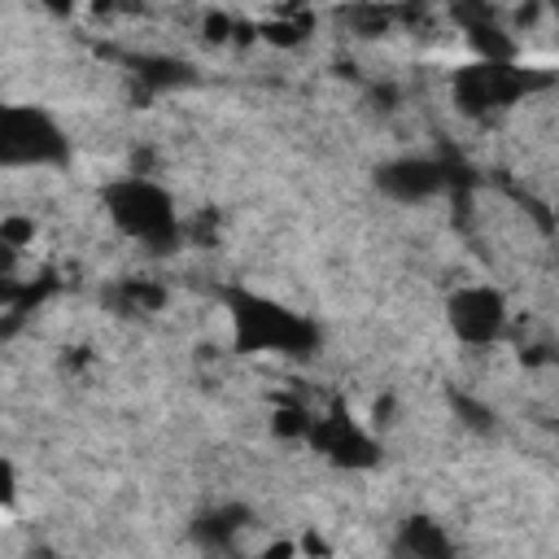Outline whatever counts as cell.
I'll return each instance as SVG.
<instances>
[{
    "instance_id": "obj_6",
    "label": "cell",
    "mask_w": 559,
    "mask_h": 559,
    "mask_svg": "<svg viewBox=\"0 0 559 559\" xmlns=\"http://www.w3.org/2000/svg\"><path fill=\"white\" fill-rule=\"evenodd\" d=\"M441 179H445V175H441L437 162H397V166L384 170V188H389L393 197H406V201L437 192Z\"/></svg>"
},
{
    "instance_id": "obj_8",
    "label": "cell",
    "mask_w": 559,
    "mask_h": 559,
    "mask_svg": "<svg viewBox=\"0 0 559 559\" xmlns=\"http://www.w3.org/2000/svg\"><path fill=\"white\" fill-rule=\"evenodd\" d=\"M122 301H127L131 310H157V306H162V288H157V284H135V280H131V284L122 288Z\"/></svg>"
},
{
    "instance_id": "obj_1",
    "label": "cell",
    "mask_w": 559,
    "mask_h": 559,
    "mask_svg": "<svg viewBox=\"0 0 559 559\" xmlns=\"http://www.w3.org/2000/svg\"><path fill=\"white\" fill-rule=\"evenodd\" d=\"M109 214L118 218L122 231L148 240V245H166L175 236V214L170 201L153 188V183H122L109 192Z\"/></svg>"
},
{
    "instance_id": "obj_2",
    "label": "cell",
    "mask_w": 559,
    "mask_h": 559,
    "mask_svg": "<svg viewBox=\"0 0 559 559\" xmlns=\"http://www.w3.org/2000/svg\"><path fill=\"white\" fill-rule=\"evenodd\" d=\"M236 319H240V345H249V349H288V354H297L314 341V332L297 314H288L280 306H266V301H253V297L240 301Z\"/></svg>"
},
{
    "instance_id": "obj_10",
    "label": "cell",
    "mask_w": 559,
    "mask_h": 559,
    "mask_svg": "<svg viewBox=\"0 0 559 559\" xmlns=\"http://www.w3.org/2000/svg\"><path fill=\"white\" fill-rule=\"evenodd\" d=\"M205 35H210V39H223V35H227V17H218V13L205 17Z\"/></svg>"
},
{
    "instance_id": "obj_9",
    "label": "cell",
    "mask_w": 559,
    "mask_h": 559,
    "mask_svg": "<svg viewBox=\"0 0 559 559\" xmlns=\"http://www.w3.org/2000/svg\"><path fill=\"white\" fill-rule=\"evenodd\" d=\"M9 498H13V467L0 463V502H9Z\"/></svg>"
},
{
    "instance_id": "obj_3",
    "label": "cell",
    "mask_w": 559,
    "mask_h": 559,
    "mask_svg": "<svg viewBox=\"0 0 559 559\" xmlns=\"http://www.w3.org/2000/svg\"><path fill=\"white\" fill-rule=\"evenodd\" d=\"M66 144L57 127L35 109H0V162H52Z\"/></svg>"
},
{
    "instance_id": "obj_11",
    "label": "cell",
    "mask_w": 559,
    "mask_h": 559,
    "mask_svg": "<svg viewBox=\"0 0 559 559\" xmlns=\"http://www.w3.org/2000/svg\"><path fill=\"white\" fill-rule=\"evenodd\" d=\"M44 4H48V9H70L74 0H44Z\"/></svg>"
},
{
    "instance_id": "obj_7",
    "label": "cell",
    "mask_w": 559,
    "mask_h": 559,
    "mask_svg": "<svg viewBox=\"0 0 559 559\" xmlns=\"http://www.w3.org/2000/svg\"><path fill=\"white\" fill-rule=\"evenodd\" d=\"M402 550H411V555H445L450 546H445V537L437 533V524L411 520V524H406V537H402Z\"/></svg>"
},
{
    "instance_id": "obj_4",
    "label": "cell",
    "mask_w": 559,
    "mask_h": 559,
    "mask_svg": "<svg viewBox=\"0 0 559 559\" xmlns=\"http://www.w3.org/2000/svg\"><path fill=\"white\" fill-rule=\"evenodd\" d=\"M450 310H454L459 336H467V341H489V336L498 332V323H502V301H498V293H489V288H467V293H459Z\"/></svg>"
},
{
    "instance_id": "obj_5",
    "label": "cell",
    "mask_w": 559,
    "mask_h": 559,
    "mask_svg": "<svg viewBox=\"0 0 559 559\" xmlns=\"http://www.w3.org/2000/svg\"><path fill=\"white\" fill-rule=\"evenodd\" d=\"M310 437H314V445L323 450V454H332L336 463H371V441L345 419V415H332V419H323V424H310Z\"/></svg>"
}]
</instances>
